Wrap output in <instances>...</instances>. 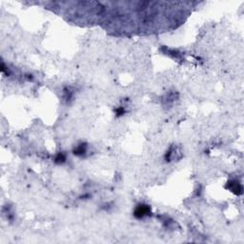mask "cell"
<instances>
[{
	"label": "cell",
	"mask_w": 244,
	"mask_h": 244,
	"mask_svg": "<svg viewBox=\"0 0 244 244\" xmlns=\"http://www.w3.org/2000/svg\"><path fill=\"white\" fill-rule=\"evenodd\" d=\"M123 114H124V109L122 108V107H120L118 110H117V115H122Z\"/></svg>",
	"instance_id": "5b68a950"
},
{
	"label": "cell",
	"mask_w": 244,
	"mask_h": 244,
	"mask_svg": "<svg viewBox=\"0 0 244 244\" xmlns=\"http://www.w3.org/2000/svg\"><path fill=\"white\" fill-rule=\"evenodd\" d=\"M150 213H151V207L149 205L139 204L138 206H136L135 212H133V215H135L136 218H143L147 217Z\"/></svg>",
	"instance_id": "6da1fadb"
},
{
	"label": "cell",
	"mask_w": 244,
	"mask_h": 244,
	"mask_svg": "<svg viewBox=\"0 0 244 244\" xmlns=\"http://www.w3.org/2000/svg\"><path fill=\"white\" fill-rule=\"evenodd\" d=\"M86 150H87V145L86 144H80L75 148V150L74 151V154L76 156H82L86 152Z\"/></svg>",
	"instance_id": "3957f363"
},
{
	"label": "cell",
	"mask_w": 244,
	"mask_h": 244,
	"mask_svg": "<svg viewBox=\"0 0 244 244\" xmlns=\"http://www.w3.org/2000/svg\"><path fill=\"white\" fill-rule=\"evenodd\" d=\"M66 160V156L62 154V152H60V154H58L56 157V162L57 163H62Z\"/></svg>",
	"instance_id": "277c9868"
},
{
	"label": "cell",
	"mask_w": 244,
	"mask_h": 244,
	"mask_svg": "<svg viewBox=\"0 0 244 244\" xmlns=\"http://www.w3.org/2000/svg\"><path fill=\"white\" fill-rule=\"evenodd\" d=\"M229 188L232 192H234L236 194H242V186L239 184V182L236 181H232L229 183Z\"/></svg>",
	"instance_id": "7a4b0ae2"
}]
</instances>
